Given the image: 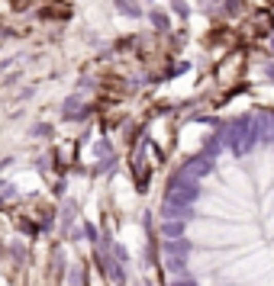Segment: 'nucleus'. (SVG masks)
Listing matches in <instances>:
<instances>
[{"label": "nucleus", "mask_w": 274, "mask_h": 286, "mask_svg": "<svg viewBox=\"0 0 274 286\" xmlns=\"http://www.w3.org/2000/svg\"><path fill=\"white\" fill-rule=\"evenodd\" d=\"M213 171V158H210V154L204 151V154H200V158H194V161H187L184 164V177H190V180H197V177H204V174H210Z\"/></svg>", "instance_id": "nucleus-1"}, {"label": "nucleus", "mask_w": 274, "mask_h": 286, "mask_svg": "<svg viewBox=\"0 0 274 286\" xmlns=\"http://www.w3.org/2000/svg\"><path fill=\"white\" fill-rule=\"evenodd\" d=\"M174 13H181V16H187V4H184V0H174Z\"/></svg>", "instance_id": "nucleus-4"}, {"label": "nucleus", "mask_w": 274, "mask_h": 286, "mask_svg": "<svg viewBox=\"0 0 274 286\" xmlns=\"http://www.w3.org/2000/svg\"><path fill=\"white\" fill-rule=\"evenodd\" d=\"M149 19H152V26H155V29H168V16H165V13H158V10H152V13H149Z\"/></svg>", "instance_id": "nucleus-3"}, {"label": "nucleus", "mask_w": 274, "mask_h": 286, "mask_svg": "<svg viewBox=\"0 0 274 286\" xmlns=\"http://www.w3.org/2000/svg\"><path fill=\"white\" fill-rule=\"evenodd\" d=\"M165 235H171V238H177V235H184V222H181V219H171L168 225H165Z\"/></svg>", "instance_id": "nucleus-2"}]
</instances>
